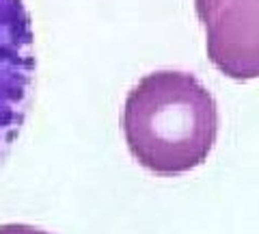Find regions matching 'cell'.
<instances>
[{"mask_svg":"<svg viewBox=\"0 0 259 234\" xmlns=\"http://www.w3.org/2000/svg\"><path fill=\"white\" fill-rule=\"evenodd\" d=\"M35 65V33L26 5L0 0V156L26 119Z\"/></svg>","mask_w":259,"mask_h":234,"instance_id":"7a4b0ae2","label":"cell"},{"mask_svg":"<svg viewBox=\"0 0 259 234\" xmlns=\"http://www.w3.org/2000/svg\"><path fill=\"white\" fill-rule=\"evenodd\" d=\"M218 107L201 80L177 70L143 76L123 107L130 154L156 176L173 178L203 165L218 137Z\"/></svg>","mask_w":259,"mask_h":234,"instance_id":"6da1fadb","label":"cell"},{"mask_svg":"<svg viewBox=\"0 0 259 234\" xmlns=\"http://www.w3.org/2000/svg\"><path fill=\"white\" fill-rule=\"evenodd\" d=\"M0 234H50V232L39 230L35 225H26V223H7V225H0Z\"/></svg>","mask_w":259,"mask_h":234,"instance_id":"277c9868","label":"cell"},{"mask_svg":"<svg viewBox=\"0 0 259 234\" xmlns=\"http://www.w3.org/2000/svg\"><path fill=\"white\" fill-rule=\"evenodd\" d=\"M207 35V54L223 74H259V0H194Z\"/></svg>","mask_w":259,"mask_h":234,"instance_id":"3957f363","label":"cell"}]
</instances>
